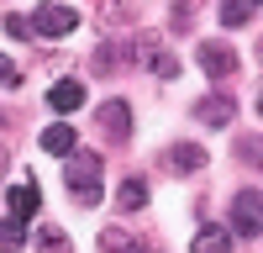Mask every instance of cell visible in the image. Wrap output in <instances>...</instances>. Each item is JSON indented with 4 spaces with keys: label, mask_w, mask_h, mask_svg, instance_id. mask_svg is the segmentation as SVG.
Instances as JSON below:
<instances>
[{
    "label": "cell",
    "mask_w": 263,
    "mask_h": 253,
    "mask_svg": "<svg viewBox=\"0 0 263 253\" xmlns=\"http://www.w3.org/2000/svg\"><path fill=\"white\" fill-rule=\"evenodd\" d=\"M95 174H100V158H95V153H79V158L69 164V174H63V179H69V190H74V201H79V206H95V201L105 195V185H100Z\"/></svg>",
    "instance_id": "1"
},
{
    "label": "cell",
    "mask_w": 263,
    "mask_h": 253,
    "mask_svg": "<svg viewBox=\"0 0 263 253\" xmlns=\"http://www.w3.org/2000/svg\"><path fill=\"white\" fill-rule=\"evenodd\" d=\"M232 232H242V238H258V232H263V190H237V201H232Z\"/></svg>",
    "instance_id": "2"
},
{
    "label": "cell",
    "mask_w": 263,
    "mask_h": 253,
    "mask_svg": "<svg viewBox=\"0 0 263 253\" xmlns=\"http://www.w3.org/2000/svg\"><path fill=\"white\" fill-rule=\"evenodd\" d=\"M74 27H79V11L74 6H58V0L37 6V16H32V32H42V37H69Z\"/></svg>",
    "instance_id": "3"
},
{
    "label": "cell",
    "mask_w": 263,
    "mask_h": 253,
    "mask_svg": "<svg viewBox=\"0 0 263 253\" xmlns=\"http://www.w3.org/2000/svg\"><path fill=\"white\" fill-rule=\"evenodd\" d=\"M195 121H205V127H232V121H237V100H232L227 90L195 100Z\"/></svg>",
    "instance_id": "4"
},
{
    "label": "cell",
    "mask_w": 263,
    "mask_h": 253,
    "mask_svg": "<svg viewBox=\"0 0 263 253\" xmlns=\"http://www.w3.org/2000/svg\"><path fill=\"white\" fill-rule=\"evenodd\" d=\"M200 69L211 79H232L237 74V53L227 48V42H200Z\"/></svg>",
    "instance_id": "5"
},
{
    "label": "cell",
    "mask_w": 263,
    "mask_h": 253,
    "mask_svg": "<svg viewBox=\"0 0 263 253\" xmlns=\"http://www.w3.org/2000/svg\"><path fill=\"white\" fill-rule=\"evenodd\" d=\"M48 105H53V111H63V116L79 111V105H84V84H79V79H58L53 90H48Z\"/></svg>",
    "instance_id": "6"
},
{
    "label": "cell",
    "mask_w": 263,
    "mask_h": 253,
    "mask_svg": "<svg viewBox=\"0 0 263 253\" xmlns=\"http://www.w3.org/2000/svg\"><path fill=\"white\" fill-rule=\"evenodd\" d=\"M100 127H105L111 137H126V132H132V105H126V100H105V105H100Z\"/></svg>",
    "instance_id": "7"
},
{
    "label": "cell",
    "mask_w": 263,
    "mask_h": 253,
    "mask_svg": "<svg viewBox=\"0 0 263 253\" xmlns=\"http://www.w3.org/2000/svg\"><path fill=\"white\" fill-rule=\"evenodd\" d=\"M190 253H232V232L227 227H200V232H195V243H190Z\"/></svg>",
    "instance_id": "8"
},
{
    "label": "cell",
    "mask_w": 263,
    "mask_h": 253,
    "mask_svg": "<svg viewBox=\"0 0 263 253\" xmlns=\"http://www.w3.org/2000/svg\"><path fill=\"white\" fill-rule=\"evenodd\" d=\"M100 253H147L132 232H121V227H105L100 232Z\"/></svg>",
    "instance_id": "9"
},
{
    "label": "cell",
    "mask_w": 263,
    "mask_h": 253,
    "mask_svg": "<svg viewBox=\"0 0 263 253\" xmlns=\"http://www.w3.org/2000/svg\"><path fill=\"white\" fill-rule=\"evenodd\" d=\"M21 248H27V222L6 216V222H0V253H21Z\"/></svg>",
    "instance_id": "10"
},
{
    "label": "cell",
    "mask_w": 263,
    "mask_h": 253,
    "mask_svg": "<svg viewBox=\"0 0 263 253\" xmlns=\"http://www.w3.org/2000/svg\"><path fill=\"white\" fill-rule=\"evenodd\" d=\"M116 206H121V211H142V206H147V185H142L137 174H132V179H121V190H116Z\"/></svg>",
    "instance_id": "11"
},
{
    "label": "cell",
    "mask_w": 263,
    "mask_h": 253,
    "mask_svg": "<svg viewBox=\"0 0 263 253\" xmlns=\"http://www.w3.org/2000/svg\"><path fill=\"white\" fill-rule=\"evenodd\" d=\"M42 148H48V153H74V127L69 121H53L48 132H42Z\"/></svg>",
    "instance_id": "12"
},
{
    "label": "cell",
    "mask_w": 263,
    "mask_h": 253,
    "mask_svg": "<svg viewBox=\"0 0 263 253\" xmlns=\"http://www.w3.org/2000/svg\"><path fill=\"white\" fill-rule=\"evenodd\" d=\"M37 206H42L37 185H16V190H11V211H16L21 222H27V216H37Z\"/></svg>",
    "instance_id": "13"
},
{
    "label": "cell",
    "mask_w": 263,
    "mask_h": 253,
    "mask_svg": "<svg viewBox=\"0 0 263 253\" xmlns=\"http://www.w3.org/2000/svg\"><path fill=\"white\" fill-rule=\"evenodd\" d=\"M168 164H174V169H205V148H195V142H174Z\"/></svg>",
    "instance_id": "14"
},
{
    "label": "cell",
    "mask_w": 263,
    "mask_h": 253,
    "mask_svg": "<svg viewBox=\"0 0 263 253\" xmlns=\"http://www.w3.org/2000/svg\"><path fill=\"white\" fill-rule=\"evenodd\" d=\"M253 11H258V0H221V21H227V27L253 21Z\"/></svg>",
    "instance_id": "15"
},
{
    "label": "cell",
    "mask_w": 263,
    "mask_h": 253,
    "mask_svg": "<svg viewBox=\"0 0 263 253\" xmlns=\"http://www.w3.org/2000/svg\"><path fill=\"white\" fill-rule=\"evenodd\" d=\"M37 248H42V253H69V238H63L58 227H42V238H37Z\"/></svg>",
    "instance_id": "16"
},
{
    "label": "cell",
    "mask_w": 263,
    "mask_h": 253,
    "mask_svg": "<svg viewBox=\"0 0 263 253\" xmlns=\"http://www.w3.org/2000/svg\"><path fill=\"white\" fill-rule=\"evenodd\" d=\"M190 21H195V6H190V0H179V6H174V27H190Z\"/></svg>",
    "instance_id": "17"
},
{
    "label": "cell",
    "mask_w": 263,
    "mask_h": 253,
    "mask_svg": "<svg viewBox=\"0 0 263 253\" xmlns=\"http://www.w3.org/2000/svg\"><path fill=\"white\" fill-rule=\"evenodd\" d=\"M16 79H21V69H16L6 53H0V84H16Z\"/></svg>",
    "instance_id": "18"
},
{
    "label": "cell",
    "mask_w": 263,
    "mask_h": 253,
    "mask_svg": "<svg viewBox=\"0 0 263 253\" xmlns=\"http://www.w3.org/2000/svg\"><path fill=\"white\" fill-rule=\"evenodd\" d=\"M6 32H11V37H27V32H32V21H21V16H6Z\"/></svg>",
    "instance_id": "19"
},
{
    "label": "cell",
    "mask_w": 263,
    "mask_h": 253,
    "mask_svg": "<svg viewBox=\"0 0 263 253\" xmlns=\"http://www.w3.org/2000/svg\"><path fill=\"white\" fill-rule=\"evenodd\" d=\"M0 174H6V148H0Z\"/></svg>",
    "instance_id": "20"
},
{
    "label": "cell",
    "mask_w": 263,
    "mask_h": 253,
    "mask_svg": "<svg viewBox=\"0 0 263 253\" xmlns=\"http://www.w3.org/2000/svg\"><path fill=\"white\" fill-rule=\"evenodd\" d=\"M258 111H263V95H258Z\"/></svg>",
    "instance_id": "21"
},
{
    "label": "cell",
    "mask_w": 263,
    "mask_h": 253,
    "mask_svg": "<svg viewBox=\"0 0 263 253\" xmlns=\"http://www.w3.org/2000/svg\"><path fill=\"white\" fill-rule=\"evenodd\" d=\"M258 53H263V42H258Z\"/></svg>",
    "instance_id": "22"
}]
</instances>
